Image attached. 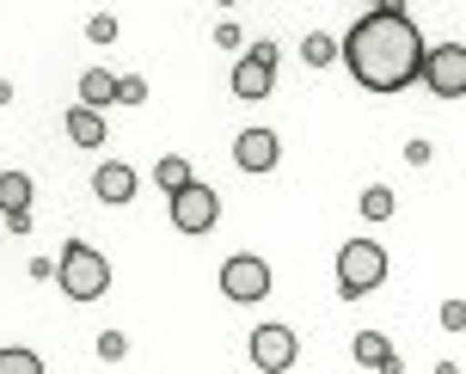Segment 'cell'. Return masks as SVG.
<instances>
[{"label": "cell", "mask_w": 466, "mask_h": 374, "mask_svg": "<svg viewBox=\"0 0 466 374\" xmlns=\"http://www.w3.org/2000/svg\"><path fill=\"white\" fill-rule=\"evenodd\" d=\"M442 326L448 331H466V301H442Z\"/></svg>", "instance_id": "23"}, {"label": "cell", "mask_w": 466, "mask_h": 374, "mask_svg": "<svg viewBox=\"0 0 466 374\" xmlns=\"http://www.w3.org/2000/svg\"><path fill=\"white\" fill-rule=\"evenodd\" d=\"M116 105H147V80H141V74H123V86H116Z\"/></svg>", "instance_id": "20"}, {"label": "cell", "mask_w": 466, "mask_h": 374, "mask_svg": "<svg viewBox=\"0 0 466 374\" xmlns=\"http://www.w3.org/2000/svg\"><path fill=\"white\" fill-rule=\"evenodd\" d=\"M93 197H98V203H129V197H136V166L105 160L93 172Z\"/></svg>", "instance_id": "10"}, {"label": "cell", "mask_w": 466, "mask_h": 374, "mask_svg": "<svg viewBox=\"0 0 466 374\" xmlns=\"http://www.w3.org/2000/svg\"><path fill=\"white\" fill-rule=\"evenodd\" d=\"M423 86L436 98H466V44H442L423 56Z\"/></svg>", "instance_id": "7"}, {"label": "cell", "mask_w": 466, "mask_h": 374, "mask_svg": "<svg viewBox=\"0 0 466 374\" xmlns=\"http://www.w3.org/2000/svg\"><path fill=\"white\" fill-rule=\"evenodd\" d=\"M301 62H307V68H326V62H344V44H338V37H326V31H307Z\"/></svg>", "instance_id": "14"}, {"label": "cell", "mask_w": 466, "mask_h": 374, "mask_svg": "<svg viewBox=\"0 0 466 374\" xmlns=\"http://www.w3.org/2000/svg\"><path fill=\"white\" fill-rule=\"evenodd\" d=\"M405 160H411V166H430V141H405Z\"/></svg>", "instance_id": "24"}, {"label": "cell", "mask_w": 466, "mask_h": 374, "mask_svg": "<svg viewBox=\"0 0 466 374\" xmlns=\"http://www.w3.org/2000/svg\"><path fill=\"white\" fill-rule=\"evenodd\" d=\"M362 215H369V221H387V215H393V190L369 185V190H362Z\"/></svg>", "instance_id": "18"}, {"label": "cell", "mask_w": 466, "mask_h": 374, "mask_svg": "<svg viewBox=\"0 0 466 374\" xmlns=\"http://www.w3.org/2000/svg\"><path fill=\"white\" fill-rule=\"evenodd\" d=\"M56 282H62L68 301H98L111 288V258L98 252V246H86V239H68L62 264H56Z\"/></svg>", "instance_id": "2"}, {"label": "cell", "mask_w": 466, "mask_h": 374, "mask_svg": "<svg viewBox=\"0 0 466 374\" xmlns=\"http://www.w3.org/2000/svg\"><path fill=\"white\" fill-rule=\"evenodd\" d=\"M31 209V178L25 172H0V215Z\"/></svg>", "instance_id": "15"}, {"label": "cell", "mask_w": 466, "mask_h": 374, "mask_svg": "<svg viewBox=\"0 0 466 374\" xmlns=\"http://www.w3.org/2000/svg\"><path fill=\"white\" fill-rule=\"evenodd\" d=\"M0 374H44V356L25 350V344H6L0 350Z\"/></svg>", "instance_id": "17"}, {"label": "cell", "mask_w": 466, "mask_h": 374, "mask_svg": "<svg viewBox=\"0 0 466 374\" xmlns=\"http://www.w3.org/2000/svg\"><path fill=\"white\" fill-rule=\"evenodd\" d=\"M154 185L172 197V190H185L190 185V160L185 154H160V166H154Z\"/></svg>", "instance_id": "16"}, {"label": "cell", "mask_w": 466, "mask_h": 374, "mask_svg": "<svg viewBox=\"0 0 466 374\" xmlns=\"http://www.w3.org/2000/svg\"><path fill=\"white\" fill-rule=\"evenodd\" d=\"M62 129H68L74 147H105V117H98L93 105H74L68 117H62Z\"/></svg>", "instance_id": "12"}, {"label": "cell", "mask_w": 466, "mask_h": 374, "mask_svg": "<svg viewBox=\"0 0 466 374\" xmlns=\"http://www.w3.org/2000/svg\"><path fill=\"white\" fill-rule=\"evenodd\" d=\"M215 44H221V49H239V44H246V31H239L233 19H221V25H215Z\"/></svg>", "instance_id": "22"}, {"label": "cell", "mask_w": 466, "mask_h": 374, "mask_svg": "<svg viewBox=\"0 0 466 374\" xmlns=\"http://www.w3.org/2000/svg\"><path fill=\"white\" fill-rule=\"evenodd\" d=\"M270 86H277V44L258 37V44L233 62V98H264Z\"/></svg>", "instance_id": "4"}, {"label": "cell", "mask_w": 466, "mask_h": 374, "mask_svg": "<svg viewBox=\"0 0 466 374\" xmlns=\"http://www.w3.org/2000/svg\"><path fill=\"white\" fill-rule=\"evenodd\" d=\"M86 37H93V44H116V19L111 13H93V19H86Z\"/></svg>", "instance_id": "21"}, {"label": "cell", "mask_w": 466, "mask_h": 374, "mask_svg": "<svg viewBox=\"0 0 466 374\" xmlns=\"http://www.w3.org/2000/svg\"><path fill=\"white\" fill-rule=\"evenodd\" d=\"M387 282V246H374V239H350L338 246V295L356 301V295H369Z\"/></svg>", "instance_id": "3"}, {"label": "cell", "mask_w": 466, "mask_h": 374, "mask_svg": "<svg viewBox=\"0 0 466 374\" xmlns=\"http://www.w3.org/2000/svg\"><path fill=\"white\" fill-rule=\"evenodd\" d=\"M116 86H123V80H116L111 68H86V74H80V105L105 111V105H116Z\"/></svg>", "instance_id": "13"}, {"label": "cell", "mask_w": 466, "mask_h": 374, "mask_svg": "<svg viewBox=\"0 0 466 374\" xmlns=\"http://www.w3.org/2000/svg\"><path fill=\"white\" fill-rule=\"evenodd\" d=\"M374 6H380V0H374Z\"/></svg>", "instance_id": "26"}, {"label": "cell", "mask_w": 466, "mask_h": 374, "mask_svg": "<svg viewBox=\"0 0 466 374\" xmlns=\"http://www.w3.org/2000/svg\"><path fill=\"white\" fill-rule=\"evenodd\" d=\"M423 56L430 49L405 13V0H380L374 13H362L344 31V68L369 93H405L411 80H423Z\"/></svg>", "instance_id": "1"}, {"label": "cell", "mask_w": 466, "mask_h": 374, "mask_svg": "<svg viewBox=\"0 0 466 374\" xmlns=\"http://www.w3.org/2000/svg\"><path fill=\"white\" fill-rule=\"evenodd\" d=\"M215 6H233V0H215Z\"/></svg>", "instance_id": "25"}, {"label": "cell", "mask_w": 466, "mask_h": 374, "mask_svg": "<svg viewBox=\"0 0 466 374\" xmlns=\"http://www.w3.org/2000/svg\"><path fill=\"white\" fill-rule=\"evenodd\" d=\"M295 356H301V344H295V331H289V326H258L252 331L258 374H289V369H295Z\"/></svg>", "instance_id": "8"}, {"label": "cell", "mask_w": 466, "mask_h": 374, "mask_svg": "<svg viewBox=\"0 0 466 374\" xmlns=\"http://www.w3.org/2000/svg\"><path fill=\"white\" fill-rule=\"evenodd\" d=\"M221 295H228V301H264V295H270V264L258 252H233L228 264H221Z\"/></svg>", "instance_id": "6"}, {"label": "cell", "mask_w": 466, "mask_h": 374, "mask_svg": "<svg viewBox=\"0 0 466 374\" xmlns=\"http://www.w3.org/2000/svg\"><path fill=\"white\" fill-rule=\"evenodd\" d=\"M215 221H221V197H215L209 185L190 178L185 190H172V227H178V234H209Z\"/></svg>", "instance_id": "5"}, {"label": "cell", "mask_w": 466, "mask_h": 374, "mask_svg": "<svg viewBox=\"0 0 466 374\" xmlns=\"http://www.w3.org/2000/svg\"><path fill=\"white\" fill-rule=\"evenodd\" d=\"M350 350H356V362H362V369H380V374H405V356H399L393 344L380 338V331H356V344H350Z\"/></svg>", "instance_id": "11"}, {"label": "cell", "mask_w": 466, "mask_h": 374, "mask_svg": "<svg viewBox=\"0 0 466 374\" xmlns=\"http://www.w3.org/2000/svg\"><path fill=\"white\" fill-rule=\"evenodd\" d=\"M233 160H239V172H270V166L282 160V147H277V136H270V129H239Z\"/></svg>", "instance_id": "9"}, {"label": "cell", "mask_w": 466, "mask_h": 374, "mask_svg": "<svg viewBox=\"0 0 466 374\" xmlns=\"http://www.w3.org/2000/svg\"><path fill=\"white\" fill-rule=\"evenodd\" d=\"M98 356H105V362H123V356H129V338H123V331H98V344H93Z\"/></svg>", "instance_id": "19"}]
</instances>
